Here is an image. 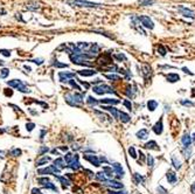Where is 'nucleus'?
Masks as SVG:
<instances>
[{
  "label": "nucleus",
  "mask_w": 195,
  "mask_h": 194,
  "mask_svg": "<svg viewBox=\"0 0 195 194\" xmlns=\"http://www.w3.org/2000/svg\"><path fill=\"white\" fill-rule=\"evenodd\" d=\"M182 70L185 71L186 74H189V75H194V74H193L192 71H189V69H188V68H186V67H183V68H182Z\"/></svg>",
  "instance_id": "54"
},
{
  "label": "nucleus",
  "mask_w": 195,
  "mask_h": 194,
  "mask_svg": "<svg viewBox=\"0 0 195 194\" xmlns=\"http://www.w3.org/2000/svg\"><path fill=\"white\" fill-rule=\"evenodd\" d=\"M157 192H158V194H167V191L165 190L162 186H159V187H157Z\"/></svg>",
  "instance_id": "44"
},
{
  "label": "nucleus",
  "mask_w": 195,
  "mask_h": 194,
  "mask_svg": "<svg viewBox=\"0 0 195 194\" xmlns=\"http://www.w3.org/2000/svg\"><path fill=\"white\" fill-rule=\"evenodd\" d=\"M52 160V158L50 157H47V156H43V157H41L38 161H36V166H42V165H44V164H47L48 161H50Z\"/></svg>",
  "instance_id": "20"
},
{
  "label": "nucleus",
  "mask_w": 195,
  "mask_h": 194,
  "mask_svg": "<svg viewBox=\"0 0 195 194\" xmlns=\"http://www.w3.org/2000/svg\"><path fill=\"white\" fill-rule=\"evenodd\" d=\"M58 150L63 151V152H67V151H68V146H60Z\"/></svg>",
  "instance_id": "55"
},
{
  "label": "nucleus",
  "mask_w": 195,
  "mask_h": 194,
  "mask_svg": "<svg viewBox=\"0 0 195 194\" xmlns=\"http://www.w3.org/2000/svg\"><path fill=\"white\" fill-rule=\"evenodd\" d=\"M93 93L97 95H105V94H115L116 91L107 85V84H99V85H93Z\"/></svg>",
  "instance_id": "3"
},
{
  "label": "nucleus",
  "mask_w": 195,
  "mask_h": 194,
  "mask_svg": "<svg viewBox=\"0 0 195 194\" xmlns=\"http://www.w3.org/2000/svg\"><path fill=\"white\" fill-rule=\"evenodd\" d=\"M103 173H104L105 176H109L110 179L113 176V170H112V167H110V166H103Z\"/></svg>",
  "instance_id": "24"
},
{
  "label": "nucleus",
  "mask_w": 195,
  "mask_h": 194,
  "mask_svg": "<svg viewBox=\"0 0 195 194\" xmlns=\"http://www.w3.org/2000/svg\"><path fill=\"white\" fill-rule=\"evenodd\" d=\"M7 85L11 87V88L17 89L20 93H23V94L31 93V90L27 88L26 84L23 83L21 79H11V81H7Z\"/></svg>",
  "instance_id": "1"
},
{
  "label": "nucleus",
  "mask_w": 195,
  "mask_h": 194,
  "mask_svg": "<svg viewBox=\"0 0 195 194\" xmlns=\"http://www.w3.org/2000/svg\"><path fill=\"white\" fill-rule=\"evenodd\" d=\"M44 188H47V190H52V191H55V192H58V188H56V186L54 185L53 182H48V184H46L43 186Z\"/></svg>",
  "instance_id": "36"
},
{
  "label": "nucleus",
  "mask_w": 195,
  "mask_h": 194,
  "mask_svg": "<svg viewBox=\"0 0 195 194\" xmlns=\"http://www.w3.org/2000/svg\"><path fill=\"white\" fill-rule=\"evenodd\" d=\"M136 136H137L139 139H146L147 137H148V131H147L146 129H142L140 131H138Z\"/></svg>",
  "instance_id": "21"
},
{
  "label": "nucleus",
  "mask_w": 195,
  "mask_h": 194,
  "mask_svg": "<svg viewBox=\"0 0 195 194\" xmlns=\"http://www.w3.org/2000/svg\"><path fill=\"white\" fill-rule=\"evenodd\" d=\"M38 174H53L54 176V171L52 166H48V167H43L38 170Z\"/></svg>",
  "instance_id": "19"
},
{
  "label": "nucleus",
  "mask_w": 195,
  "mask_h": 194,
  "mask_svg": "<svg viewBox=\"0 0 195 194\" xmlns=\"http://www.w3.org/2000/svg\"><path fill=\"white\" fill-rule=\"evenodd\" d=\"M25 69H26V70H28V71H31V68H29L28 66H25Z\"/></svg>",
  "instance_id": "61"
},
{
  "label": "nucleus",
  "mask_w": 195,
  "mask_h": 194,
  "mask_svg": "<svg viewBox=\"0 0 195 194\" xmlns=\"http://www.w3.org/2000/svg\"><path fill=\"white\" fill-rule=\"evenodd\" d=\"M58 77H60V81H61V82L68 83L69 79H71L72 77H75V74H74V73H69V71H60V73H58Z\"/></svg>",
  "instance_id": "5"
},
{
  "label": "nucleus",
  "mask_w": 195,
  "mask_h": 194,
  "mask_svg": "<svg viewBox=\"0 0 195 194\" xmlns=\"http://www.w3.org/2000/svg\"><path fill=\"white\" fill-rule=\"evenodd\" d=\"M129 153L133 159L137 158V153H136V150H134V147H133V146H130L129 147Z\"/></svg>",
  "instance_id": "38"
},
{
  "label": "nucleus",
  "mask_w": 195,
  "mask_h": 194,
  "mask_svg": "<svg viewBox=\"0 0 195 194\" xmlns=\"http://www.w3.org/2000/svg\"><path fill=\"white\" fill-rule=\"evenodd\" d=\"M166 79L171 82V83H174V82H178L179 79H180V76L178 75V74H174V73H171L168 75H166Z\"/></svg>",
  "instance_id": "17"
},
{
  "label": "nucleus",
  "mask_w": 195,
  "mask_h": 194,
  "mask_svg": "<svg viewBox=\"0 0 195 194\" xmlns=\"http://www.w3.org/2000/svg\"><path fill=\"white\" fill-rule=\"evenodd\" d=\"M109 193H110V194H126V192H124V191H118V192H113V191H110Z\"/></svg>",
  "instance_id": "53"
},
{
  "label": "nucleus",
  "mask_w": 195,
  "mask_h": 194,
  "mask_svg": "<svg viewBox=\"0 0 195 194\" xmlns=\"http://www.w3.org/2000/svg\"><path fill=\"white\" fill-rule=\"evenodd\" d=\"M180 103H181L182 105H185V106H193L194 105V103L191 101H186V100H181L180 101Z\"/></svg>",
  "instance_id": "41"
},
{
  "label": "nucleus",
  "mask_w": 195,
  "mask_h": 194,
  "mask_svg": "<svg viewBox=\"0 0 195 194\" xmlns=\"http://www.w3.org/2000/svg\"><path fill=\"white\" fill-rule=\"evenodd\" d=\"M179 11L181 12L182 13V15L183 17H186V18H191V19H193L195 17V13L192 11V9H189V8H187V7H183V6H180L179 7Z\"/></svg>",
  "instance_id": "11"
},
{
  "label": "nucleus",
  "mask_w": 195,
  "mask_h": 194,
  "mask_svg": "<svg viewBox=\"0 0 195 194\" xmlns=\"http://www.w3.org/2000/svg\"><path fill=\"white\" fill-rule=\"evenodd\" d=\"M181 143H182V145L185 146L186 149H188L189 146H191L192 144V137L188 135V133H185L183 135V137L181 138Z\"/></svg>",
  "instance_id": "15"
},
{
  "label": "nucleus",
  "mask_w": 195,
  "mask_h": 194,
  "mask_svg": "<svg viewBox=\"0 0 195 194\" xmlns=\"http://www.w3.org/2000/svg\"><path fill=\"white\" fill-rule=\"evenodd\" d=\"M21 150L20 149H14V150L11 151V155L14 156V157H19V156H21Z\"/></svg>",
  "instance_id": "40"
},
{
  "label": "nucleus",
  "mask_w": 195,
  "mask_h": 194,
  "mask_svg": "<svg viewBox=\"0 0 195 194\" xmlns=\"http://www.w3.org/2000/svg\"><path fill=\"white\" fill-rule=\"evenodd\" d=\"M32 194H40V190H38V188H33V190H32Z\"/></svg>",
  "instance_id": "56"
},
{
  "label": "nucleus",
  "mask_w": 195,
  "mask_h": 194,
  "mask_svg": "<svg viewBox=\"0 0 195 194\" xmlns=\"http://www.w3.org/2000/svg\"><path fill=\"white\" fill-rule=\"evenodd\" d=\"M105 77H107L108 79H111V81H119L120 79V76L115 75V74H107Z\"/></svg>",
  "instance_id": "33"
},
{
  "label": "nucleus",
  "mask_w": 195,
  "mask_h": 194,
  "mask_svg": "<svg viewBox=\"0 0 195 194\" xmlns=\"http://www.w3.org/2000/svg\"><path fill=\"white\" fill-rule=\"evenodd\" d=\"M38 182H39L40 185L44 186L46 184L50 182V181H49V178H48V176H43V178H39V179H38Z\"/></svg>",
  "instance_id": "32"
},
{
  "label": "nucleus",
  "mask_w": 195,
  "mask_h": 194,
  "mask_svg": "<svg viewBox=\"0 0 195 194\" xmlns=\"http://www.w3.org/2000/svg\"><path fill=\"white\" fill-rule=\"evenodd\" d=\"M147 164H148L150 167H153V165H154V159H153V157L151 155L147 156Z\"/></svg>",
  "instance_id": "39"
},
{
  "label": "nucleus",
  "mask_w": 195,
  "mask_h": 194,
  "mask_svg": "<svg viewBox=\"0 0 195 194\" xmlns=\"http://www.w3.org/2000/svg\"><path fill=\"white\" fill-rule=\"evenodd\" d=\"M83 158L85 160H88L90 163L92 164L93 166H96V167H99L101 166V160L98 158L97 156H93V155H84L83 156Z\"/></svg>",
  "instance_id": "6"
},
{
  "label": "nucleus",
  "mask_w": 195,
  "mask_h": 194,
  "mask_svg": "<svg viewBox=\"0 0 195 194\" xmlns=\"http://www.w3.org/2000/svg\"><path fill=\"white\" fill-rule=\"evenodd\" d=\"M96 179L103 182L104 180H107V176H105L103 172H98V173H96Z\"/></svg>",
  "instance_id": "35"
},
{
  "label": "nucleus",
  "mask_w": 195,
  "mask_h": 194,
  "mask_svg": "<svg viewBox=\"0 0 195 194\" xmlns=\"http://www.w3.org/2000/svg\"><path fill=\"white\" fill-rule=\"evenodd\" d=\"M99 103L102 104V105H117V104H119L120 102L119 100H117V98H103L99 101Z\"/></svg>",
  "instance_id": "9"
},
{
  "label": "nucleus",
  "mask_w": 195,
  "mask_h": 194,
  "mask_svg": "<svg viewBox=\"0 0 195 194\" xmlns=\"http://www.w3.org/2000/svg\"><path fill=\"white\" fill-rule=\"evenodd\" d=\"M192 191H193V192L195 193V182L193 184V185H192Z\"/></svg>",
  "instance_id": "60"
},
{
  "label": "nucleus",
  "mask_w": 195,
  "mask_h": 194,
  "mask_svg": "<svg viewBox=\"0 0 195 194\" xmlns=\"http://www.w3.org/2000/svg\"><path fill=\"white\" fill-rule=\"evenodd\" d=\"M48 151H49L48 147H47V146H43V147H42V149H41V150H40V155L42 156V155H43V153H46V152H48Z\"/></svg>",
  "instance_id": "52"
},
{
  "label": "nucleus",
  "mask_w": 195,
  "mask_h": 194,
  "mask_svg": "<svg viewBox=\"0 0 195 194\" xmlns=\"http://www.w3.org/2000/svg\"><path fill=\"white\" fill-rule=\"evenodd\" d=\"M137 19L139 22H142V25L144 27H146L148 29H153L154 28V23H153V21H152V19L150 17H147V15H139Z\"/></svg>",
  "instance_id": "4"
},
{
  "label": "nucleus",
  "mask_w": 195,
  "mask_h": 194,
  "mask_svg": "<svg viewBox=\"0 0 195 194\" xmlns=\"http://www.w3.org/2000/svg\"><path fill=\"white\" fill-rule=\"evenodd\" d=\"M44 135H46V131H41V133H40V138H41V139H43Z\"/></svg>",
  "instance_id": "57"
},
{
  "label": "nucleus",
  "mask_w": 195,
  "mask_h": 194,
  "mask_svg": "<svg viewBox=\"0 0 195 194\" xmlns=\"http://www.w3.org/2000/svg\"><path fill=\"white\" fill-rule=\"evenodd\" d=\"M64 3L70 6H78V7H99V6H102L101 4L84 1V0H64Z\"/></svg>",
  "instance_id": "2"
},
{
  "label": "nucleus",
  "mask_w": 195,
  "mask_h": 194,
  "mask_svg": "<svg viewBox=\"0 0 195 194\" xmlns=\"http://www.w3.org/2000/svg\"><path fill=\"white\" fill-rule=\"evenodd\" d=\"M133 176H134V180H136V182H137V184H144L145 178H144L142 176H140L139 173H134V174H133Z\"/></svg>",
  "instance_id": "28"
},
{
  "label": "nucleus",
  "mask_w": 195,
  "mask_h": 194,
  "mask_svg": "<svg viewBox=\"0 0 195 194\" xmlns=\"http://www.w3.org/2000/svg\"><path fill=\"white\" fill-rule=\"evenodd\" d=\"M87 103L91 106H96L97 104H99V101L96 100V98L92 97V96H88V98H87Z\"/></svg>",
  "instance_id": "26"
},
{
  "label": "nucleus",
  "mask_w": 195,
  "mask_h": 194,
  "mask_svg": "<svg viewBox=\"0 0 195 194\" xmlns=\"http://www.w3.org/2000/svg\"><path fill=\"white\" fill-rule=\"evenodd\" d=\"M54 67H56V68H68V64L61 63L60 61H55L54 62Z\"/></svg>",
  "instance_id": "37"
},
{
  "label": "nucleus",
  "mask_w": 195,
  "mask_h": 194,
  "mask_svg": "<svg viewBox=\"0 0 195 194\" xmlns=\"http://www.w3.org/2000/svg\"><path fill=\"white\" fill-rule=\"evenodd\" d=\"M136 194H140V193H138V192H137V193H136Z\"/></svg>",
  "instance_id": "63"
},
{
  "label": "nucleus",
  "mask_w": 195,
  "mask_h": 194,
  "mask_svg": "<svg viewBox=\"0 0 195 194\" xmlns=\"http://www.w3.org/2000/svg\"><path fill=\"white\" fill-rule=\"evenodd\" d=\"M166 178H167V181H168L169 184H175L178 180V178H177V174H175V172L174 171H168L167 172V174H166Z\"/></svg>",
  "instance_id": "16"
},
{
  "label": "nucleus",
  "mask_w": 195,
  "mask_h": 194,
  "mask_svg": "<svg viewBox=\"0 0 195 194\" xmlns=\"http://www.w3.org/2000/svg\"><path fill=\"white\" fill-rule=\"evenodd\" d=\"M103 185H107L109 187H112V188H117V190L123 188V184L119 182V181L113 180V179H107V180H104L103 181Z\"/></svg>",
  "instance_id": "7"
},
{
  "label": "nucleus",
  "mask_w": 195,
  "mask_h": 194,
  "mask_svg": "<svg viewBox=\"0 0 195 194\" xmlns=\"http://www.w3.org/2000/svg\"><path fill=\"white\" fill-rule=\"evenodd\" d=\"M115 58L117 59V60H119V61H122V60H123V61H126V60H128V58L125 56L124 54H116Z\"/></svg>",
  "instance_id": "42"
},
{
  "label": "nucleus",
  "mask_w": 195,
  "mask_h": 194,
  "mask_svg": "<svg viewBox=\"0 0 195 194\" xmlns=\"http://www.w3.org/2000/svg\"><path fill=\"white\" fill-rule=\"evenodd\" d=\"M74 157H75V156L72 155L71 152H67L66 156H64V158H63V160L66 161V164H69V163H71V160L74 159Z\"/></svg>",
  "instance_id": "30"
},
{
  "label": "nucleus",
  "mask_w": 195,
  "mask_h": 194,
  "mask_svg": "<svg viewBox=\"0 0 195 194\" xmlns=\"http://www.w3.org/2000/svg\"><path fill=\"white\" fill-rule=\"evenodd\" d=\"M111 167H112V170H113V173L118 176V178H122V176H124V170H123V167H122V165L115 163V164L111 165Z\"/></svg>",
  "instance_id": "12"
},
{
  "label": "nucleus",
  "mask_w": 195,
  "mask_h": 194,
  "mask_svg": "<svg viewBox=\"0 0 195 194\" xmlns=\"http://www.w3.org/2000/svg\"><path fill=\"white\" fill-rule=\"evenodd\" d=\"M0 53L2 54L4 56H11V52L7 50V49H1V50H0Z\"/></svg>",
  "instance_id": "47"
},
{
  "label": "nucleus",
  "mask_w": 195,
  "mask_h": 194,
  "mask_svg": "<svg viewBox=\"0 0 195 194\" xmlns=\"http://www.w3.org/2000/svg\"><path fill=\"white\" fill-rule=\"evenodd\" d=\"M56 176V179H58V180L60 181V182H61V184H62L64 187H66V185L67 186L70 185V181L68 180L66 176Z\"/></svg>",
  "instance_id": "25"
},
{
  "label": "nucleus",
  "mask_w": 195,
  "mask_h": 194,
  "mask_svg": "<svg viewBox=\"0 0 195 194\" xmlns=\"http://www.w3.org/2000/svg\"><path fill=\"white\" fill-rule=\"evenodd\" d=\"M118 118L123 122V123H128V122H130V119H131V117H130L128 114H125V112H123V111H120L119 112V117Z\"/></svg>",
  "instance_id": "27"
},
{
  "label": "nucleus",
  "mask_w": 195,
  "mask_h": 194,
  "mask_svg": "<svg viewBox=\"0 0 195 194\" xmlns=\"http://www.w3.org/2000/svg\"><path fill=\"white\" fill-rule=\"evenodd\" d=\"M5 95L6 96H12L13 95V90L12 89H5Z\"/></svg>",
  "instance_id": "49"
},
{
  "label": "nucleus",
  "mask_w": 195,
  "mask_h": 194,
  "mask_svg": "<svg viewBox=\"0 0 195 194\" xmlns=\"http://www.w3.org/2000/svg\"><path fill=\"white\" fill-rule=\"evenodd\" d=\"M68 83L70 84V85H71V87H72V88H75L76 90H78V91H81V90H82L80 85H78V84H77V83H76V82H75V79H69V82H68Z\"/></svg>",
  "instance_id": "34"
},
{
  "label": "nucleus",
  "mask_w": 195,
  "mask_h": 194,
  "mask_svg": "<svg viewBox=\"0 0 195 194\" xmlns=\"http://www.w3.org/2000/svg\"><path fill=\"white\" fill-rule=\"evenodd\" d=\"M54 165L56 166V167L58 168V170H62V168H64L67 166L66 165V161L63 160L62 158H58L54 160Z\"/></svg>",
  "instance_id": "18"
},
{
  "label": "nucleus",
  "mask_w": 195,
  "mask_h": 194,
  "mask_svg": "<svg viewBox=\"0 0 195 194\" xmlns=\"http://www.w3.org/2000/svg\"><path fill=\"white\" fill-rule=\"evenodd\" d=\"M78 82H80V84H82V85H84V88L88 90L89 88H90V84L89 83H87V82H84V81H81V79H77Z\"/></svg>",
  "instance_id": "48"
},
{
  "label": "nucleus",
  "mask_w": 195,
  "mask_h": 194,
  "mask_svg": "<svg viewBox=\"0 0 195 194\" xmlns=\"http://www.w3.org/2000/svg\"><path fill=\"white\" fill-rule=\"evenodd\" d=\"M145 147L146 149H148V150H159V147H158V145H157V143H155L154 140H151V141H147L146 144H145Z\"/></svg>",
  "instance_id": "22"
},
{
  "label": "nucleus",
  "mask_w": 195,
  "mask_h": 194,
  "mask_svg": "<svg viewBox=\"0 0 195 194\" xmlns=\"http://www.w3.org/2000/svg\"><path fill=\"white\" fill-rule=\"evenodd\" d=\"M159 49H160V54H161L162 56H165V55H166V49H165L162 46H160L159 48H158V50H159Z\"/></svg>",
  "instance_id": "50"
},
{
  "label": "nucleus",
  "mask_w": 195,
  "mask_h": 194,
  "mask_svg": "<svg viewBox=\"0 0 195 194\" xmlns=\"http://www.w3.org/2000/svg\"><path fill=\"white\" fill-rule=\"evenodd\" d=\"M172 164H173V166L175 170H180V168H181V163H180L177 159V157H174V156L172 157Z\"/></svg>",
  "instance_id": "29"
},
{
  "label": "nucleus",
  "mask_w": 195,
  "mask_h": 194,
  "mask_svg": "<svg viewBox=\"0 0 195 194\" xmlns=\"http://www.w3.org/2000/svg\"><path fill=\"white\" fill-rule=\"evenodd\" d=\"M8 75H9V69H7V68H2L0 70V79H6Z\"/></svg>",
  "instance_id": "31"
},
{
  "label": "nucleus",
  "mask_w": 195,
  "mask_h": 194,
  "mask_svg": "<svg viewBox=\"0 0 195 194\" xmlns=\"http://www.w3.org/2000/svg\"><path fill=\"white\" fill-rule=\"evenodd\" d=\"M162 130H164V125H162V119H159L157 123L154 124L153 126V131H154L155 135H161L162 133Z\"/></svg>",
  "instance_id": "14"
},
{
  "label": "nucleus",
  "mask_w": 195,
  "mask_h": 194,
  "mask_svg": "<svg viewBox=\"0 0 195 194\" xmlns=\"http://www.w3.org/2000/svg\"><path fill=\"white\" fill-rule=\"evenodd\" d=\"M147 108L150 111H154L157 108H158V102L154 101V100H150L147 102Z\"/></svg>",
  "instance_id": "23"
},
{
  "label": "nucleus",
  "mask_w": 195,
  "mask_h": 194,
  "mask_svg": "<svg viewBox=\"0 0 195 194\" xmlns=\"http://www.w3.org/2000/svg\"><path fill=\"white\" fill-rule=\"evenodd\" d=\"M139 153H140V158H142V160H144V159H145V157H144V153H142V151H140V152H139Z\"/></svg>",
  "instance_id": "59"
},
{
  "label": "nucleus",
  "mask_w": 195,
  "mask_h": 194,
  "mask_svg": "<svg viewBox=\"0 0 195 194\" xmlns=\"http://www.w3.org/2000/svg\"><path fill=\"white\" fill-rule=\"evenodd\" d=\"M77 74L81 76H83V77H90V76L96 75L97 71L95 70V69H82V70L77 71Z\"/></svg>",
  "instance_id": "13"
},
{
  "label": "nucleus",
  "mask_w": 195,
  "mask_h": 194,
  "mask_svg": "<svg viewBox=\"0 0 195 194\" xmlns=\"http://www.w3.org/2000/svg\"><path fill=\"white\" fill-rule=\"evenodd\" d=\"M102 109L103 110H107L109 111L111 115L113 116L115 118H118L119 117V112L120 111L117 109V108H115V106H111V105H102Z\"/></svg>",
  "instance_id": "10"
},
{
  "label": "nucleus",
  "mask_w": 195,
  "mask_h": 194,
  "mask_svg": "<svg viewBox=\"0 0 195 194\" xmlns=\"http://www.w3.org/2000/svg\"><path fill=\"white\" fill-rule=\"evenodd\" d=\"M192 143L195 144V132H194V135H193V137H192Z\"/></svg>",
  "instance_id": "58"
},
{
  "label": "nucleus",
  "mask_w": 195,
  "mask_h": 194,
  "mask_svg": "<svg viewBox=\"0 0 195 194\" xmlns=\"http://www.w3.org/2000/svg\"><path fill=\"white\" fill-rule=\"evenodd\" d=\"M34 128H35V124L34 123H27L26 124V129H27V131H33L34 130Z\"/></svg>",
  "instance_id": "43"
},
{
  "label": "nucleus",
  "mask_w": 195,
  "mask_h": 194,
  "mask_svg": "<svg viewBox=\"0 0 195 194\" xmlns=\"http://www.w3.org/2000/svg\"><path fill=\"white\" fill-rule=\"evenodd\" d=\"M32 62H34L35 64H39V66H40V64H42L43 60H42V59H35V60H33Z\"/></svg>",
  "instance_id": "51"
},
{
  "label": "nucleus",
  "mask_w": 195,
  "mask_h": 194,
  "mask_svg": "<svg viewBox=\"0 0 195 194\" xmlns=\"http://www.w3.org/2000/svg\"><path fill=\"white\" fill-rule=\"evenodd\" d=\"M69 168H71L72 171H77L78 168H81V164H80V158H78V156L75 155V157H74V159L71 160V163H69L68 165H67Z\"/></svg>",
  "instance_id": "8"
},
{
  "label": "nucleus",
  "mask_w": 195,
  "mask_h": 194,
  "mask_svg": "<svg viewBox=\"0 0 195 194\" xmlns=\"http://www.w3.org/2000/svg\"><path fill=\"white\" fill-rule=\"evenodd\" d=\"M155 0H145V1H142L140 3V5H142V6H148V5H153L154 4Z\"/></svg>",
  "instance_id": "45"
},
{
  "label": "nucleus",
  "mask_w": 195,
  "mask_h": 194,
  "mask_svg": "<svg viewBox=\"0 0 195 194\" xmlns=\"http://www.w3.org/2000/svg\"><path fill=\"white\" fill-rule=\"evenodd\" d=\"M1 64H4V61H1V60H0V66H1Z\"/></svg>",
  "instance_id": "62"
},
{
  "label": "nucleus",
  "mask_w": 195,
  "mask_h": 194,
  "mask_svg": "<svg viewBox=\"0 0 195 194\" xmlns=\"http://www.w3.org/2000/svg\"><path fill=\"white\" fill-rule=\"evenodd\" d=\"M123 104H124V105L126 106L129 110H131V109H132V104H131V102L128 101V100H125V101L123 102Z\"/></svg>",
  "instance_id": "46"
}]
</instances>
